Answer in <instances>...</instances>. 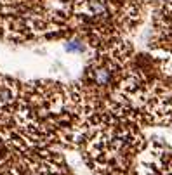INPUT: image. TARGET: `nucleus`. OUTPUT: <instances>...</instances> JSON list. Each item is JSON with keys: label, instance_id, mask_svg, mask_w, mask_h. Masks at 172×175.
<instances>
[{"label": "nucleus", "instance_id": "f257e3e1", "mask_svg": "<svg viewBox=\"0 0 172 175\" xmlns=\"http://www.w3.org/2000/svg\"><path fill=\"white\" fill-rule=\"evenodd\" d=\"M90 80L97 87H106L113 80V66L110 63H99L90 69Z\"/></svg>", "mask_w": 172, "mask_h": 175}, {"label": "nucleus", "instance_id": "f03ea898", "mask_svg": "<svg viewBox=\"0 0 172 175\" xmlns=\"http://www.w3.org/2000/svg\"><path fill=\"white\" fill-rule=\"evenodd\" d=\"M64 49H66L68 52H77V54H80V52H83V50H85V45H83L82 42H78V40H71V42H66V44H64Z\"/></svg>", "mask_w": 172, "mask_h": 175}]
</instances>
